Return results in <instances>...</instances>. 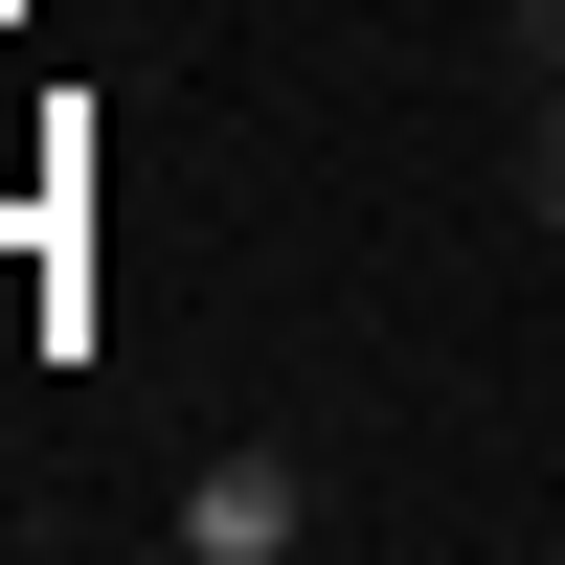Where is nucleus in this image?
Returning a JSON list of instances; mask_svg holds the SVG:
<instances>
[{
  "label": "nucleus",
  "mask_w": 565,
  "mask_h": 565,
  "mask_svg": "<svg viewBox=\"0 0 565 565\" xmlns=\"http://www.w3.org/2000/svg\"><path fill=\"white\" fill-rule=\"evenodd\" d=\"M181 543H204V565L317 543V476H295V452H204V476H181Z\"/></svg>",
  "instance_id": "nucleus-1"
},
{
  "label": "nucleus",
  "mask_w": 565,
  "mask_h": 565,
  "mask_svg": "<svg viewBox=\"0 0 565 565\" xmlns=\"http://www.w3.org/2000/svg\"><path fill=\"white\" fill-rule=\"evenodd\" d=\"M521 68H543V90H565V0H521Z\"/></svg>",
  "instance_id": "nucleus-3"
},
{
  "label": "nucleus",
  "mask_w": 565,
  "mask_h": 565,
  "mask_svg": "<svg viewBox=\"0 0 565 565\" xmlns=\"http://www.w3.org/2000/svg\"><path fill=\"white\" fill-rule=\"evenodd\" d=\"M521 226L565 249V90H543V136H521Z\"/></svg>",
  "instance_id": "nucleus-2"
}]
</instances>
